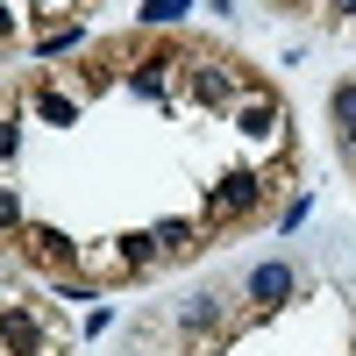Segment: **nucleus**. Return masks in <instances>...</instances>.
<instances>
[{"label": "nucleus", "mask_w": 356, "mask_h": 356, "mask_svg": "<svg viewBox=\"0 0 356 356\" xmlns=\"http://www.w3.org/2000/svg\"><path fill=\"white\" fill-rule=\"evenodd\" d=\"M292 292H300V271H292L285 257L250 264V278H243V300H250V307H264V314H271V307H285Z\"/></svg>", "instance_id": "nucleus-1"}, {"label": "nucleus", "mask_w": 356, "mask_h": 356, "mask_svg": "<svg viewBox=\"0 0 356 356\" xmlns=\"http://www.w3.org/2000/svg\"><path fill=\"white\" fill-rule=\"evenodd\" d=\"M257 193V171H221V186H207V214H250Z\"/></svg>", "instance_id": "nucleus-2"}, {"label": "nucleus", "mask_w": 356, "mask_h": 356, "mask_svg": "<svg viewBox=\"0 0 356 356\" xmlns=\"http://www.w3.org/2000/svg\"><path fill=\"white\" fill-rule=\"evenodd\" d=\"M178 328H186V335H221L228 328V300H221V292H186Z\"/></svg>", "instance_id": "nucleus-3"}, {"label": "nucleus", "mask_w": 356, "mask_h": 356, "mask_svg": "<svg viewBox=\"0 0 356 356\" xmlns=\"http://www.w3.org/2000/svg\"><path fill=\"white\" fill-rule=\"evenodd\" d=\"M150 243H157V264H178V257H193V250H200V235H193V221H157V228H150Z\"/></svg>", "instance_id": "nucleus-4"}, {"label": "nucleus", "mask_w": 356, "mask_h": 356, "mask_svg": "<svg viewBox=\"0 0 356 356\" xmlns=\"http://www.w3.org/2000/svg\"><path fill=\"white\" fill-rule=\"evenodd\" d=\"M29 257L36 264H50V271H72V235H57V228H29Z\"/></svg>", "instance_id": "nucleus-5"}, {"label": "nucleus", "mask_w": 356, "mask_h": 356, "mask_svg": "<svg viewBox=\"0 0 356 356\" xmlns=\"http://www.w3.org/2000/svg\"><path fill=\"white\" fill-rule=\"evenodd\" d=\"M0 335H8V349H15V356H36V349H43L36 314H22V307H8V314H0Z\"/></svg>", "instance_id": "nucleus-6"}, {"label": "nucleus", "mask_w": 356, "mask_h": 356, "mask_svg": "<svg viewBox=\"0 0 356 356\" xmlns=\"http://www.w3.org/2000/svg\"><path fill=\"white\" fill-rule=\"evenodd\" d=\"M328 114H335V129H342V143L356 150V79H342L335 93H328Z\"/></svg>", "instance_id": "nucleus-7"}, {"label": "nucleus", "mask_w": 356, "mask_h": 356, "mask_svg": "<svg viewBox=\"0 0 356 356\" xmlns=\"http://www.w3.org/2000/svg\"><path fill=\"white\" fill-rule=\"evenodd\" d=\"M193 100L221 107V100H228V72H221V65H193Z\"/></svg>", "instance_id": "nucleus-8"}, {"label": "nucleus", "mask_w": 356, "mask_h": 356, "mask_svg": "<svg viewBox=\"0 0 356 356\" xmlns=\"http://www.w3.org/2000/svg\"><path fill=\"white\" fill-rule=\"evenodd\" d=\"M36 114H43V122H57V129H72V122H79V107H72L65 93H36Z\"/></svg>", "instance_id": "nucleus-9"}, {"label": "nucleus", "mask_w": 356, "mask_h": 356, "mask_svg": "<svg viewBox=\"0 0 356 356\" xmlns=\"http://www.w3.org/2000/svg\"><path fill=\"white\" fill-rule=\"evenodd\" d=\"M178 15H186V0H143V22L150 29H171Z\"/></svg>", "instance_id": "nucleus-10"}, {"label": "nucleus", "mask_w": 356, "mask_h": 356, "mask_svg": "<svg viewBox=\"0 0 356 356\" xmlns=\"http://www.w3.org/2000/svg\"><path fill=\"white\" fill-rule=\"evenodd\" d=\"M122 264H136V271L157 264V243H150V235H122Z\"/></svg>", "instance_id": "nucleus-11"}, {"label": "nucleus", "mask_w": 356, "mask_h": 356, "mask_svg": "<svg viewBox=\"0 0 356 356\" xmlns=\"http://www.w3.org/2000/svg\"><path fill=\"white\" fill-rule=\"evenodd\" d=\"M86 43V29L79 22H65V29H50V36H43V57H57V50H79Z\"/></svg>", "instance_id": "nucleus-12"}, {"label": "nucleus", "mask_w": 356, "mask_h": 356, "mask_svg": "<svg viewBox=\"0 0 356 356\" xmlns=\"http://www.w3.org/2000/svg\"><path fill=\"white\" fill-rule=\"evenodd\" d=\"M129 86H136L143 100H157V93H164V65H136V79H129Z\"/></svg>", "instance_id": "nucleus-13"}, {"label": "nucleus", "mask_w": 356, "mask_h": 356, "mask_svg": "<svg viewBox=\"0 0 356 356\" xmlns=\"http://www.w3.org/2000/svg\"><path fill=\"white\" fill-rule=\"evenodd\" d=\"M271 129H278V107H250L243 114V136H271Z\"/></svg>", "instance_id": "nucleus-14"}, {"label": "nucleus", "mask_w": 356, "mask_h": 356, "mask_svg": "<svg viewBox=\"0 0 356 356\" xmlns=\"http://www.w3.org/2000/svg\"><path fill=\"white\" fill-rule=\"evenodd\" d=\"M0 228H22V200H15V186H0Z\"/></svg>", "instance_id": "nucleus-15"}, {"label": "nucleus", "mask_w": 356, "mask_h": 356, "mask_svg": "<svg viewBox=\"0 0 356 356\" xmlns=\"http://www.w3.org/2000/svg\"><path fill=\"white\" fill-rule=\"evenodd\" d=\"M15 150H22V136H15V122H0V164H8Z\"/></svg>", "instance_id": "nucleus-16"}, {"label": "nucleus", "mask_w": 356, "mask_h": 356, "mask_svg": "<svg viewBox=\"0 0 356 356\" xmlns=\"http://www.w3.org/2000/svg\"><path fill=\"white\" fill-rule=\"evenodd\" d=\"M328 8H335V15H342V22H356V0H328Z\"/></svg>", "instance_id": "nucleus-17"}, {"label": "nucleus", "mask_w": 356, "mask_h": 356, "mask_svg": "<svg viewBox=\"0 0 356 356\" xmlns=\"http://www.w3.org/2000/svg\"><path fill=\"white\" fill-rule=\"evenodd\" d=\"M0 36H15V15H8V8H0Z\"/></svg>", "instance_id": "nucleus-18"}]
</instances>
